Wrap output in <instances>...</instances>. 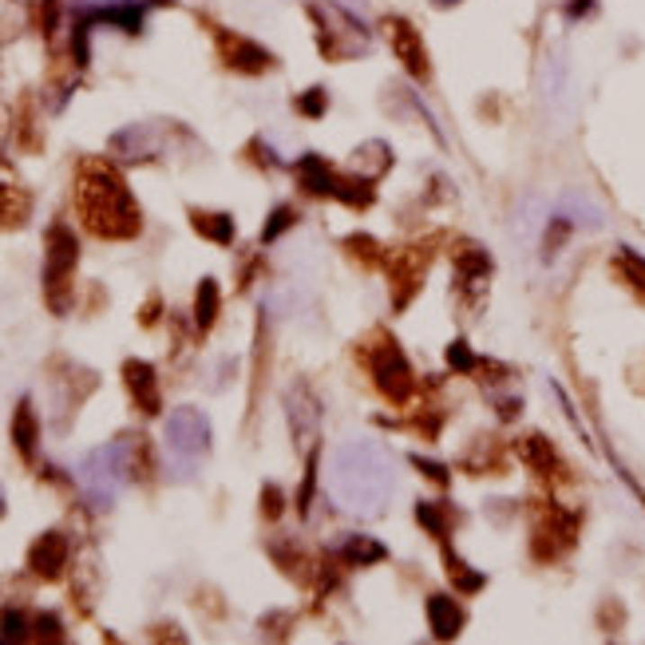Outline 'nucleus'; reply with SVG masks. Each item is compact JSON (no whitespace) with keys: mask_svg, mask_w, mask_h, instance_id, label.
Here are the masks:
<instances>
[{"mask_svg":"<svg viewBox=\"0 0 645 645\" xmlns=\"http://www.w3.org/2000/svg\"><path fill=\"white\" fill-rule=\"evenodd\" d=\"M392 495V460L369 440L345 443L333 463V499L353 515H376Z\"/></svg>","mask_w":645,"mask_h":645,"instance_id":"obj_1","label":"nucleus"},{"mask_svg":"<svg viewBox=\"0 0 645 645\" xmlns=\"http://www.w3.org/2000/svg\"><path fill=\"white\" fill-rule=\"evenodd\" d=\"M79 211L99 237H135L139 234V206L127 183L107 163L79 166Z\"/></svg>","mask_w":645,"mask_h":645,"instance_id":"obj_2","label":"nucleus"},{"mask_svg":"<svg viewBox=\"0 0 645 645\" xmlns=\"http://www.w3.org/2000/svg\"><path fill=\"white\" fill-rule=\"evenodd\" d=\"M309 16L317 20V40H321V52L329 59H356L369 48V28L349 8L333 4V0H313Z\"/></svg>","mask_w":645,"mask_h":645,"instance_id":"obj_3","label":"nucleus"},{"mask_svg":"<svg viewBox=\"0 0 645 645\" xmlns=\"http://www.w3.org/2000/svg\"><path fill=\"white\" fill-rule=\"evenodd\" d=\"M127 448L131 443H103V448L87 452L84 468H79V483H84V495L95 503V507H112L119 488L127 479Z\"/></svg>","mask_w":645,"mask_h":645,"instance_id":"obj_4","label":"nucleus"},{"mask_svg":"<svg viewBox=\"0 0 645 645\" xmlns=\"http://www.w3.org/2000/svg\"><path fill=\"white\" fill-rule=\"evenodd\" d=\"M166 452L191 471L211 452V424H206V416L198 408H175L166 416Z\"/></svg>","mask_w":645,"mask_h":645,"instance_id":"obj_5","label":"nucleus"},{"mask_svg":"<svg viewBox=\"0 0 645 645\" xmlns=\"http://www.w3.org/2000/svg\"><path fill=\"white\" fill-rule=\"evenodd\" d=\"M76 257H79V246H76V234L67 230L64 222L48 230V301H52L56 313L67 309V277L76 270Z\"/></svg>","mask_w":645,"mask_h":645,"instance_id":"obj_6","label":"nucleus"},{"mask_svg":"<svg viewBox=\"0 0 645 645\" xmlns=\"http://www.w3.org/2000/svg\"><path fill=\"white\" fill-rule=\"evenodd\" d=\"M369 364H372V381H376V389L384 392V400H392V404L408 400L412 396V369L389 336H381V345H369Z\"/></svg>","mask_w":645,"mask_h":645,"instance_id":"obj_7","label":"nucleus"},{"mask_svg":"<svg viewBox=\"0 0 645 645\" xmlns=\"http://www.w3.org/2000/svg\"><path fill=\"white\" fill-rule=\"evenodd\" d=\"M384 32H389V44H392L396 59L404 64V72L424 84V79L432 76V67H428V52H424V40L412 28V20H400V16L384 20Z\"/></svg>","mask_w":645,"mask_h":645,"instance_id":"obj_8","label":"nucleus"},{"mask_svg":"<svg viewBox=\"0 0 645 645\" xmlns=\"http://www.w3.org/2000/svg\"><path fill=\"white\" fill-rule=\"evenodd\" d=\"M28 567H32L36 578H59L67 567V539L59 531H48L40 534L28 551Z\"/></svg>","mask_w":645,"mask_h":645,"instance_id":"obj_9","label":"nucleus"},{"mask_svg":"<svg viewBox=\"0 0 645 645\" xmlns=\"http://www.w3.org/2000/svg\"><path fill=\"white\" fill-rule=\"evenodd\" d=\"M218 48H222V59L237 72H265L273 64V56L265 48H257L254 40L234 36V32H218Z\"/></svg>","mask_w":645,"mask_h":645,"instance_id":"obj_10","label":"nucleus"},{"mask_svg":"<svg viewBox=\"0 0 645 645\" xmlns=\"http://www.w3.org/2000/svg\"><path fill=\"white\" fill-rule=\"evenodd\" d=\"M123 381L131 389L135 404L143 412H158V384H155V369L147 361H127L123 364Z\"/></svg>","mask_w":645,"mask_h":645,"instance_id":"obj_11","label":"nucleus"},{"mask_svg":"<svg viewBox=\"0 0 645 645\" xmlns=\"http://www.w3.org/2000/svg\"><path fill=\"white\" fill-rule=\"evenodd\" d=\"M428 622H432V633L443 641H452L455 633L463 630V610L460 602L448 598V594H432L428 598Z\"/></svg>","mask_w":645,"mask_h":645,"instance_id":"obj_12","label":"nucleus"},{"mask_svg":"<svg viewBox=\"0 0 645 645\" xmlns=\"http://www.w3.org/2000/svg\"><path fill=\"white\" fill-rule=\"evenodd\" d=\"M424 262H428V254H400V262H396V305H408L416 285H420V273H424Z\"/></svg>","mask_w":645,"mask_h":645,"instance_id":"obj_13","label":"nucleus"},{"mask_svg":"<svg viewBox=\"0 0 645 645\" xmlns=\"http://www.w3.org/2000/svg\"><path fill=\"white\" fill-rule=\"evenodd\" d=\"M305 392H309V389H301V384L290 392V420H293V435L301 443L317 432V400H313V396H305Z\"/></svg>","mask_w":645,"mask_h":645,"instance_id":"obj_14","label":"nucleus"},{"mask_svg":"<svg viewBox=\"0 0 645 645\" xmlns=\"http://www.w3.org/2000/svg\"><path fill=\"white\" fill-rule=\"evenodd\" d=\"M297 175H301V183L309 186L313 194H333V186H336L333 166L325 163L321 155H305L301 163H297Z\"/></svg>","mask_w":645,"mask_h":645,"instance_id":"obj_15","label":"nucleus"},{"mask_svg":"<svg viewBox=\"0 0 645 645\" xmlns=\"http://www.w3.org/2000/svg\"><path fill=\"white\" fill-rule=\"evenodd\" d=\"M36 435H40V428H36L32 404L20 400V408L13 416V440H16V452L24 455V460H32V455H36Z\"/></svg>","mask_w":645,"mask_h":645,"instance_id":"obj_16","label":"nucleus"},{"mask_svg":"<svg viewBox=\"0 0 645 645\" xmlns=\"http://www.w3.org/2000/svg\"><path fill=\"white\" fill-rule=\"evenodd\" d=\"M341 559L353 562V567H369V562L389 559V551H384L376 539H369V534H353V539L341 547Z\"/></svg>","mask_w":645,"mask_h":645,"instance_id":"obj_17","label":"nucleus"},{"mask_svg":"<svg viewBox=\"0 0 645 645\" xmlns=\"http://www.w3.org/2000/svg\"><path fill=\"white\" fill-rule=\"evenodd\" d=\"M519 452H523V460H527L534 471H542V475L559 468V455H554V448L547 443V435H527V440L519 443Z\"/></svg>","mask_w":645,"mask_h":645,"instance_id":"obj_18","label":"nucleus"},{"mask_svg":"<svg viewBox=\"0 0 645 645\" xmlns=\"http://www.w3.org/2000/svg\"><path fill=\"white\" fill-rule=\"evenodd\" d=\"M416 519H420L424 531H432V534H440V539H448V531H452V511L443 507V503H420V507H416Z\"/></svg>","mask_w":645,"mask_h":645,"instance_id":"obj_19","label":"nucleus"},{"mask_svg":"<svg viewBox=\"0 0 645 645\" xmlns=\"http://www.w3.org/2000/svg\"><path fill=\"white\" fill-rule=\"evenodd\" d=\"M194 226H198V234L214 237L218 246H230V237H234V218L230 214H194Z\"/></svg>","mask_w":645,"mask_h":645,"instance_id":"obj_20","label":"nucleus"},{"mask_svg":"<svg viewBox=\"0 0 645 645\" xmlns=\"http://www.w3.org/2000/svg\"><path fill=\"white\" fill-rule=\"evenodd\" d=\"M372 178H336V186H333V194L341 198V202H349V206H369L372 202Z\"/></svg>","mask_w":645,"mask_h":645,"instance_id":"obj_21","label":"nucleus"},{"mask_svg":"<svg viewBox=\"0 0 645 645\" xmlns=\"http://www.w3.org/2000/svg\"><path fill=\"white\" fill-rule=\"evenodd\" d=\"M214 317H218V285L211 282V277H206V282L198 285V301H194V321H198V329H211Z\"/></svg>","mask_w":645,"mask_h":645,"instance_id":"obj_22","label":"nucleus"},{"mask_svg":"<svg viewBox=\"0 0 645 645\" xmlns=\"http://www.w3.org/2000/svg\"><path fill=\"white\" fill-rule=\"evenodd\" d=\"M455 262H460V273L463 277H488L491 270V257L483 254V246H460V254H455Z\"/></svg>","mask_w":645,"mask_h":645,"instance_id":"obj_23","label":"nucleus"},{"mask_svg":"<svg viewBox=\"0 0 645 645\" xmlns=\"http://www.w3.org/2000/svg\"><path fill=\"white\" fill-rule=\"evenodd\" d=\"M443 559H448V574H452V582L460 587L463 594H475V590H483V574H475L468 570V562H460L452 551H443Z\"/></svg>","mask_w":645,"mask_h":645,"instance_id":"obj_24","label":"nucleus"},{"mask_svg":"<svg viewBox=\"0 0 645 645\" xmlns=\"http://www.w3.org/2000/svg\"><path fill=\"white\" fill-rule=\"evenodd\" d=\"M618 265H622V270H626V277H630V282H633V285H638V290L645 293V257H638L633 250H622Z\"/></svg>","mask_w":645,"mask_h":645,"instance_id":"obj_25","label":"nucleus"},{"mask_svg":"<svg viewBox=\"0 0 645 645\" xmlns=\"http://www.w3.org/2000/svg\"><path fill=\"white\" fill-rule=\"evenodd\" d=\"M290 226H293V211L290 206H277V211L270 214V222H265V230H262V242H273V237L282 230H290Z\"/></svg>","mask_w":645,"mask_h":645,"instance_id":"obj_26","label":"nucleus"},{"mask_svg":"<svg viewBox=\"0 0 645 645\" xmlns=\"http://www.w3.org/2000/svg\"><path fill=\"white\" fill-rule=\"evenodd\" d=\"M24 614L20 610H4V618H0V638H28L24 633Z\"/></svg>","mask_w":645,"mask_h":645,"instance_id":"obj_27","label":"nucleus"},{"mask_svg":"<svg viewBox=\"0 0 645 645\" xmlns=\"http://www.w3.org/2000/svg\"><path fill=\"white\" fill-rule=\"evenodd\" d=\"M297 112H301V115H313V119L325 115V92H321V87H309V92L297 99Z\"/></svg>","mask_w":645,"mask_h":645,"instance_id":"obj_28","label":"nucleus"},{"mask_svg":"<svg viewBox=\"0 0 645 645\" xmlns=\"http://www.w3.org/2000/svg\"><path fill=\"white\" fill-rule=\"evenodd\" d=\"M448 364L455 372H468V369H475V356H471V349L463 341H455L452 349H448Z\"/></svg>","mask_w":645,"mask_h":645,"instance_id":"obj_29","label":"nucleus"},{"mask_svg":"<svg viewBox=\"0 0 645 645\" xmlns=\"http://www.w3.org/2000/svg\"><path fill=\"white\" fill-rule=\"evenodd\" d=\"M349 246H353V254H356V257H369V262H381V246H376L372 237L353 234V237H349Z\"/></svg>","mask_w":645,"mask_h":645,"instance_id":"obj_30","label":"nucleus"},{"mask_svg":"<svg viewBox=\"0 0 645 645\" xmlns=\"http://www.w3.org/2000/svg\"><path fill=\"white\" fill-rule=\"evenodd\" d=\"M262 511L270 515V519H277V515H282V491H277V488H265V491H262Z\"/></svg>","mask_w":645,"mask_h":645,"instance_id":"obj_31","label":"nucleus"},{"mask_svg":"<svg viewBox=\"0 0 645 645\" xmlns=\"http://www.w3.org/2000/svg\"><path fill=\"white\" fill-rule=\"evenodd\" d=\"M36 630H40L36 638H59V618H56V614H40Z\"/></svg>","mask_w":645,"mask_h":645,"instance_id":"obj_32","label":"nucleus"},{"mask_svg":"<svg viewBox=\"0 0 645 645\" xmlns=\"http://www.w3.org/2000/svg\"><path fill=\"white\" fill-rule=\"evenodd\" d=\"M562 13H567L570 20L590 16V13H594V0H567V4H562Z\"/></svg>","mask_w":645,"mask_h":645,"instance_id":"obj_33","label":"nucleus"},{"mask_svg":"<svg viewBox=\"0 0 645 645\" xmlns=\"http://www.w3.org/2000/svg\"><path fill=\"white\" fill-rule=\"evenodd\" d=\"M412 463H416V468H424V475H435V479H440V483H448V471H443L440 463H428V460H420V455H416Z\"/></svg>","mask_w":645,"mask_h":645,"instance_id":"obj_34","label":"nucleus"},{"mask_svg":"<svg viewBox=\"0 0 645 645\" xmlns=\"http://www.w3.org/2000/svg\"><path fill=\"white\" fill-rule=\"evenodd\" d=\"M435 8H452V4H460V0H432Z\"/></svg>","mask_w":645,"mask_h":645,"instance_id":"obj_35","label":"nucleus"}]
</instances>
